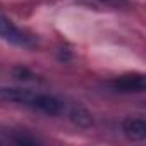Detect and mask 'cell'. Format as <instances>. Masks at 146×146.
<instances>
[{"instance_id": "cell-1", "label": "cell", "mask_w": 146, "mask_h": 146, "mask_svg": "<svg viewBox=\"0 0 146 146\" xmlns=\"http://www.w3.org/2000/svg\"><path fill=\"white\" fill-rule=\"evenodd\" d=\"M0 102L4 103H14L19 107H26L46 115L53 117H69L76 124L90 125L91 117L86 110L76 105H67L64 100L48 95V93H38L28 88H0Z\"/></svg>"}, {"instance_id": "cell-2", "label": "cell", "mask_w": 146, "mask_h": 146, "mask_svg": "<svg viewBox=\"0 0 146 146\" xmlns=\"http://www.w3.org/2000/svg\"><path fill=\"white\" fill-rule=\"evenodd\" d=\"M0 40L5 43H11L19 48H35L36 40L33 35L26 33L24 29L17 28L4 12H0Z\"/></svg>"}, {"instance_id": "cell-3", "label": "cell", "mask_w": 146, "mask_h": 146, "mask_svg": "<svg viewBox=\"0 0 146 146\" xmlns=\"http://www.w3.org/2000/svg\"><path fill=\"white\" fill-rule=\"evenodd\" d=\"M110 86L113 91L119 93H143L146 90L144 74L141 72H132V74H124L120 78H115L110 81Z\"/></svg>"}, {"instance_id": "cell-4", "label": "cell", "mask_w": 146, "mask_h": 146, "mask_svg": "<svg viewBox=\"0 0 146 146\" xmlns=\"http://www.w3.org/2000/svg\"><path fill=\"white\" fill-rule=\"evenodd\" d=\"M122 131L132 141H144L146 139V122L143 117H127L122 122Z\"/></svg>"}, {"instance_id": "cell-5", "label": "cell", "mask_w": 146, "mask_h": 146, "mask_svg": "<svg viewBox=\"0 0 146 146\" xmlns=\"http://www.w3.org/2000/svg\"><path fill=\"white\" fill-rule=\"evenodd\" d=\"M98 2H102L105 5H122L124 0H98Z\"/></svg>"}]
</instances>
